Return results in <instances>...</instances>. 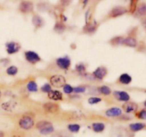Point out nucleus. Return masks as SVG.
Segmentation results:
<instances>
[{
	"mask_svg": "<svg viewBox=\"0 0 146 137\" xmlns=\"http://www.w3.org/2000/svg\"><path fill=\"white\" fill-rule=\"evenodd\" d=\"M136 117L138 119H146V109H143L136 114Z\"/></svg>",
	"mask_w": 146,
	"mask_h": 137,
	"instance_id": "obj_28",
	"label": "nucleus"
},
{
	"mask_svg": "<svg viewBox=\"0 0 146 137\" xmlns=\"http://www.w3.org/2000/svg\"><path fill=\"white\" fill-rule=\"evenodd\" d=\"M36 127L38 129L39 133L42 135H48L54 132V128L52 124L48 121H40L36 124Z\"/></svg>",
	"mask_w": 146,
	"mask_h": 137,
	"instance_id": "obj_1",
	"label": "nucleus"
},
{
	"mask_svg": "<svg viewBox=\"0 0 146 137\" xmlns=\"http://www.w3.org/2000/svg\"><path fill=\"white\" fill-rule=\"evenodd\" d=\"M50 83L55 88H62L66 85V79L61 75H54L50 78Z\"/></svg>",
	"mask_w": 146,
	"mask_h": 137,
	"instance_id": "obj_3",
	"label": "nucleus"
},
{
	"mask_svg": "<svg viewBox=\"0 0 146 137\" xmlns=\"http://www.w3.org/2000/svg\"><path fill=\"white\" fill-rule=\"evenodd\" d=\"M92 129L96 133H101L105 129V124L101 122H95L92 124Z\"/></svg>",
	"mask_w": 146,
	"mask_h": 137,
	"instance_id": "obj_18",
	"label": "nucleus"
},
{
	"mask_svg": "<svg viewBox=\"0 0 146 137\" xmlns=\"http://www.w3.org/2000/svg\"><path fill=\"white\" fill-rule=\"evenodd\" d=\"M25 58L27 59V61H28L29 62L33 64L41 61V58H40L39 55L36 53L31 51H27L25 53Z\"/></svg>",
	"mask_w": 146,
	"mask_h": 137,
	"instance_id": "obj_4",
	"label": "nucleus"
},
{
	"mask_svg": "<svg viewBox=\"0 0 146 137\" xmlns=\"http://www.w3.org/2000/svg\"><path fill=\"white\" fill-rule=\"evenodd\" d=\"M34 9V5L30 1H24L21 2L19 5V10L23 13L31 12Z\"/></svg>",
	"mask_w": 146,
	"mask_h": 137,
	"instance_id": "obj_12",
	"label": "nucleus"
},
{
	"mask_svg": "<svg viewBox=\"0 0 146 137\" xmlns=\"http://www.w3.org/2000/svg\"><path fill=\"white\" fill-rule=\"evenodd\" d=\"M65 26L63 24H56L55 26V31L61 32V31H64L65 30Z\"/></svg>",
	"mask_w": 146,
	"mask_h": 137,
	"instance_id": "obj_33",
	"label": "nucleus"
},
{
	"mask_svg": "<svg viewBox=\"0 0 146 137\" xmlns=\"http://www.w3.org/2000/svg\"><path fill=\"white\" fill-rule=\"evenodd\" d=\"M1 91H0V97H1Z\"/></svg>",
	"mask_w": 146,
	"mask_h": 137,
	"instance_id": "obj_40",
	"label": "nucleus"
},
{
	"mask_svg": "<svg viewBox=\"0 0 146 137\" xmlns=\"http://www.w3.org/2000/svg\"><path fill=\"white\" fill-rule=\"evenodd\" d=\"M143 26L146 28V18H144L143 23Z\"/></svg>",
	"mask_w": 146,
	"mask_h": 137,
	"instance_id": "obj_37",
	"label": "nucleus"
},
{
	"mask_svg": "<svg viewBox=\"0 0 146 137\" xmlns=\"http://www.w3.org/2000/svg\"><path fill=\"white\" fill-rule=\"evenodd\" d=\"M44 110L49 113H56L59 110V106L54 102H46L43 105Z\"/></svg>",
	"mask_w": 146,
	"mask_h": 137,
	"instance_id": "obj_7",
	"label": "nucleus"
},
{
	"mask_svg": "<svg viewBox=\"0 0 146 137\" xmlns=\"http://www.w3.org/2000/svg\"><path fill=\"white\" fill-rule=\"evenodd\" d=\"M145 126V124L143 123H133L129 125V128L132 132H136L142 130Z\"/></svg>",
	"mask_w": 146,
	"mask_h": 137,
	"instance_id": "obj_16",
	"label": "nucleus"
},
{
	"mask_svg": "<svg viewBox=\"0 0 146 137\" xmlns=\"http://www.w3.org/2000/svg\"><path fill=\"white\" fill-rule=\"evenodd\" d=\"M137 1H131V12L133 13L136 10Z\"/></svg>",
	"mask_w": 146,
	"mask_h": 137,
	"instance_id": "obj_36",
	"label": "nucleus"
},
{
	"mask_svg": "<svg viewBox=\"0 0 146 137\" xmlns=\"http://www.w3.org/2000/svg\"><path fill=\"white\" fill-rule=\"evenodd\" d=\"M123 108L125 112L131 113V112H135L138 109V105H137V104L134 103V102H126L123 105Z\"/></svg>",
	"mask_w": 146,
	"mask_h": 137,
	"instance_id": "obj_14",
	"label": "nucleus"
},
{
	"mask_svg": "<svg viewBox=\"0 0 146 137\" xmlns=\"http://www.w3.org/2000/svg\"><path fill=\"white\" fill-rule=\"evenodd\" d=\"M131 81H132V78L128 73L122 74L119 78V82L124 85H128L131 83Z\"/></svg>",
	"mask_w": 146,
	"mask_h": 137,
	"instance_id": "obj_17",
	"label": "nucleus"
},
{
	"mask_svg": "<svg viewBox=\"0 0 146 137\" xmlns=\"http://www.w3.org/2000/svg\"><path fill=\"white\" fill-rule=\"evenodd\" d=\"M51 137H72V136L71 135V134L68 133L65 131H59V132L54 133Z\"/></svg>",
	"mask_w": 146,
	"mask_h": 137,
	"instance_id": "obj_24",
	"label": "nucleus"
},
{
	"mask_svg": "<svg viewBox=\"0 0 146 137\" xmlns=\"http://www.w3.org/2000/svg\"><path fill=\"white\" fill-rule=\"evenodd\" d=\"M107 75V70L104 67H98L93 72V75L98 80H103Z\"/></svg>",
	"mask_w": 146,
	"mask_h": 137,
	"instance_id": "obj_9",
	"label": "nucleus"
},
{
	"mask_svg": "<svg viewBox=\"0 0 146 137\" xmlns=\"http://www.w3.org/2000/svg\"><path fill=\"white\" fill-rule=\"evenodd\" d=\"M84 29H85V31H88V32H94V31H95V30H96V28H95V26H93V25H86V27H85V28H84Z\"/></svg>",
	"mask_w": 146,
	"mask_h": 137,
	"instance_id": "obj_35",
	"label": "nucleus"
},
{
	"mask_svg": "<svg viewBox=\"0 0 146 137\" xmlns=\"http://www.w3.org/2000/svg\"><path fill=\"white\" fill-rule=\"evenodd\" d=\"M63 90L66 94H71L73 92V88L68 84H66L63 87Z\"/></svg>",
	"mask_w": 146,
	"mask_h": 137,
	"instance_id": "obj_29",
	"label": "nucleus"
},
{
	"mask_svg": "<svg viewBox=\"0 0 146 137\" xmlns=\"http://www.w3.org/2000/svg\"><path fill=\"white\" fill-rule=\"evenodd\" d=\"M41 90L43 92H46V93H48V92H51L52 90H51V87L49 84L46 83L45 85H44L42 87H41Z\"/></svg>",
	"mask_w": 146,
	"mask_h": 137,
	"instance_id": "obj_31",
	"label": "nucleus"
},
{
	"mask_svg": "<svg viewBox=\"0 0 146 137\" xmlns=\"http://www.w3.org/2000/svg\"><path fill=\"white\" fill-rule=\"evenodd\" d=\"M98 92L104 95H109L111 93V90L108 86L103 85L98 88Z\"/></svg>",
	"mask_w": 146,
	"mask_h": 137,
	"instance_id": "obj_22",
	"label": "nucleus"
},
{
	"mask_svg": "<svg viewBox=\"0 0 146 137\" xmlns=\"http://www.w3.org/2000/svg\"><path fill=\"white\" fill-rule=\"evenodd\" d=\"M48 97L49 99L55 101L62 100L63 99V94L58 90H51V92L48 93Z\"/></svg>",
	"mask_w": 146,
	"mask_h": 137,
	"instance_id": "obj_13",
	"label": "nucleus"
},
{
	"mask_svg": "<svg viewBox=\"0 0 146 137\" xmlns=\"http://www.w3.org/2000/svg\"><path fill=\"white\" fill-rule=\"evenodd\" d=\"M56 64L61 69L67 70L71 65V61L68 57L59 58L56 60Z\"/></svg>",
	"mask_w": 146,
	"mask_h": 137,
	"instance_id": "obj_5",
	"label": "nucleus"
},
{
	"mask_svg": "<svg viewBox=\"0 0 146 137\" xmlns=\"http://www.w3.org/2000/svg\"><path fill=\"white\" fill-rule=\"evenodd\" d=\"M6 47H7V51L9 54L16 53L19 51L20 48H21L18 43L13 42V41L7 43L6 44Z\"/></svg>",
	"mask_w": 146,
	"mask_h": 137,
	"instance_id": "obj_6",
	"label": "nucleus"
},
{
	"mask_svg": "<svg viewBox=\"0 0 146 137\" xmlns=\"http://www.w3.org/2000/svg\"><path fill=\"white\" fill-rule=\"evenodd\" d=\"M88 103L91 105H95V104L98 103V102H101V98L97 97H90L88 100Z\"/></svg>",
	"mask_w": 146,
	"mask_h": 137,
	"instance_id": "obj_27",
	"label": "nucleus"
},
{
	"mask_svg": "<svg viewBox=\"0 0 146 137\" xmlns=\"http://www.w3.org/2000/svg\"><path fill=\"white\" fill-rule=\"evenodd\" d=\"M17 72H18V68L14 65L9 67L7 70V73L9 75H15Z\"/></svg>",
	"mask_w": 146,
	"mask_h": 137,
	"instance_id": "obj_25",
	"label": "nucleus"
},
{
	"mask_svg": "<svg viewBox=\"0 0 146 137\" xmlns=\"http://www.w3.org/2000/svg\"><path fill=\"white\" fill-rule=\"evenodd\" d=\"M144 105H145V107H146V100L144 102Z\"/></svg>",
	"mask_w": 146,
	"mask_h": 137,
	"instance_id": "obj_39",
	"label": "nucleus"
},
{
	"mask_svg": "<svg viewBox=\"0 0 146 137\" xmlns=\"http://www.w3.org/2000/svg\"><path fill=\"white\" fill-rule=\"evenodd\" d=\"M32 21L36 26H40L42 24L43 22L40 16H34V18H33Z\"/></svg>",
	"mask_w": 146,
	"mask_h": 137,
	"instance_id": "obj_26",
	"label": "nucleus"
},
{
	"mask_svg": "<svg viewBox=\"0 0 146 137\" xmlns=\"http://www.w3.org/2000/svg\"><path fill=\"white\" fill-rule=\"evenodd\" d=\"M76 70L80 74H84L86 72V68L83 64H78L76 66Z\"/></svg>",
	"mask_w": 146,
	"mask_h": 137,
	"instance_id": "obj_30",
	"label": "nucleus"
},
{
	"mask_svg": "<svg viewBox=\"0 0 146 137\" xmlns=\"http://www.w3.org/2000/svg\"><path fill=\"white\" fill-rule=\"evenodd\" d=\"M34 124V121L31 117L24 116L19 121V125L21 129L24 130H29L31 129Z\"/></svg>",
	"mask_w": 146,
	"mask_h": 137,
	"instance_id": "obj_2",
	"label": "nucleus"
},
{
	"mask_svg": "<svg viewBox=\"0 0 146 137\" xmlns=\"http://www.w3.org/2000/svg\"><path fill=\"white\" fill-rule=\"evenodd\" d=\"M122 115V109L119 107H112L106 112V115L108 117H116Z\"/></svg>",
	"mask_w": 146,
	"mask_h": 137,
	"instance_id": "obj_11",
	"label": "nucleus"
},
{
	"mask_svg": "<svg viewBox=\"0 0 146 137\" xmlns=\"http://www.w3.org/2000/svg\"><path fill=\"white\" fill-rule=\"evenodd\" d=\"M127 11H128L127 9L125 8H124V7H116L111 10V11L110 12V16L113 17V18H115V17L120 16L125 14Z\"/></svg>",
	"mask_w": 146,
	"mask_h": 137,
	"instance_id": "obj_10",
	"label": "nucleus"
},
{
	"mask_svg": "<svg viewBox=\"0 0 146 137\" xmlns=\"http://www.w3.org/2000/svg\"><path fill=\"white\" fill-rule=\"evenodd\" d=\"M123 38H121V37H115L111 41H112L113 45H118V44L121 43L123 42Z\"/></svg>",
	"mask_w": 146,
	"mask_h": 137,
	"instance_id": "obj_34",
	"label": "nucleus"
},
{
	"mask_svg": "<svg viewBox=\"0 0 146 137\" xmlns=\"http://www.w3.org/2000/svg\"><path fill=\"white\" fill-rule=\"evenodd\" d=\"M145 92H146V90H145Z\"/></svg>",
	"mask_w": 146,
	"mask_h": 137,
	"instance_id": "obj_41",
	"label": "nucleus"
},
{
	"mask_svg": "<svg viewBox=\"0 0 146 137\" xmlns=\"http://www.w3.org/2000/svg\"><path fill=\"white\" fill-rule=\"evenodd\" d=\"M86 91V88L84 86H78L73 88V92L75 93H83Z\"/></svg>",
	"mask_w": 146,
	"mask_h": 137,
	"instance_id": "obj_32",
	"label": "nucleus"
},
{
	"mask_svg": "<svg viewBox=\"0 0 146 137\" xmlns=\"http://www.w3.org/2000/svg\"><path fill=\"white\" fill-rule=\"evenodd\" d=\"M113 95L118 100L122 102H128L130 100V95L125 91H115Z\"/></svg>",
	"mask_w": 146,
	"mask_h": 137,
	"instance_id": "obj_8",
	"label": "nucleus"
},
{
	"mask_svg": "<svg viewBox=\"0 0 146 137\" xmlns=\"http://www.w3.org/2000/svg\"><path fill=\"white\" fill-rule=\"evenodd\" d=\"M27 88L29 92H37V90H38V86H37V84L36 83L34 80L29 81V82L27 83Z\"/></svg>",
	"mask_w": 146,
	"mask_h": 137,
	"instance_id": "obj_19",
	"label": "nucleus"
},
{
	"mask_svg": "<svg viewBox=\"0 0 146 137\" xmlns=\"http://www.w3.org/2000/svg\"><path fill=\"white\" fill-rule=\"evenodd\" d=\"M114 137H131V134L126 129H124L121 131V129H118V131L114 132Z\"/></svg>",
	"mask_w": 146,
	"mask_h": 137,
	"instance_id": "obj_20",
	"label": "nucleus"
},
{
	"mask_svg": "<svg viewBox=\"0 0 146 137\" xmlns=\"http://www.w3.org/2000/svg\"><path fill=\"white\" fill-rule=\"evenodd\" d=\"M80 129H81V126L77 124H69L68 126V131L71 133H78Z\"/></svg>",
	"mask_w": 146,
	"mask_h": 137,
	"instance_id": "obj_23",
	"label": "nucleus"
},
{
	"mask_svg": "<svg viewBox=\"0 0 146 137\" xmlns=\"http://www.w3.org/2000/svg\"><path fill=\"white\" fill-rule=\"evenodd\" d=\"M122 43L126 46L135 47L137 45V41L135 38H133V37H127L123 40Z\"/></svg>",
	"mask_w": 146,
	"mask_h": 137,
	"instance_id": "obj_15",
	"label": "nucleus"
},
{
	"mask_svg": "<svg viewBox=\"0 0 146 137\" xmlns=\"http://www.w3.org/2000/svg\"><path fill=\"white\" fill-rule=\"evenodd\" d=\"M0 137H4V134L3 132H0Z\"/></svg>",
	"mask_w": 146,
	"mask_h": 137,
	"instance_id": "obj_38",
	"label": "nucleus"
},
{
	"mask_svg": "<svg viewBox=\"0 0 146 137\" xmlns=\"http://www.w3.org/2000/svg\"><path fill=\"white\" fill-rule=\"evenodd\" d=\"M137 13L140 16H145L146 15V4L145 3H141V4L137 7Z\"/></svg>",
	"mask_w": 146,
	"mask_h": 137,
	"instance_id": "obj_21",
	"label": "nucleus"
}]
</instances>
